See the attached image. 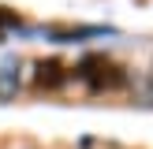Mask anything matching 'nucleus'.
<instances>
[{
  "mask_svg": "<svg viewBox=\"0 0 153 149\" xmlns=\"http://www.w3.org/2000/svg\"><path fill=\"white\" fill-rule=\"evenodd\" d=\"M79 78L86 82L90 89H116V86H123V71H120L116 63H108L105 56H86L79 63Z\"/></svg>",
  "mask_w": 153,
  "mask_h": 149,
  "instance_id": "f257e3e1",
  "label": "nucleus"
},
{
  "mask_svg": "<svg viewBox=\"0 0 153 149\" xmlns=\"http://www.w3.org/2000/svg\"><path fill=\"white\" fill-rule=\"evenodd\" d=\"M64 63L60 60H45V63H37V86H45V89H56V86H64Z\"/></svg>",
  "mask_w": 153,
  "mask_h": 149,
  "instance_id": "f03ea898",
  "label": "nucleus"
},
{
  "mask_svg": "<svg viewBox=\"0 0 153 149\" xmlns=\"http://www.w3.org/2000/svg\"><path fill=\"white\" fill-rule=\"evenodd\" d=\"M4 26H19V15L7 11V7H0V30H4Z\"/></svg>",
  "mask_w": 153,
  "mask_h": 149,
  "instance_id": "7ed1b4c3",
  "label": "nucleus"
}]
</instances>
